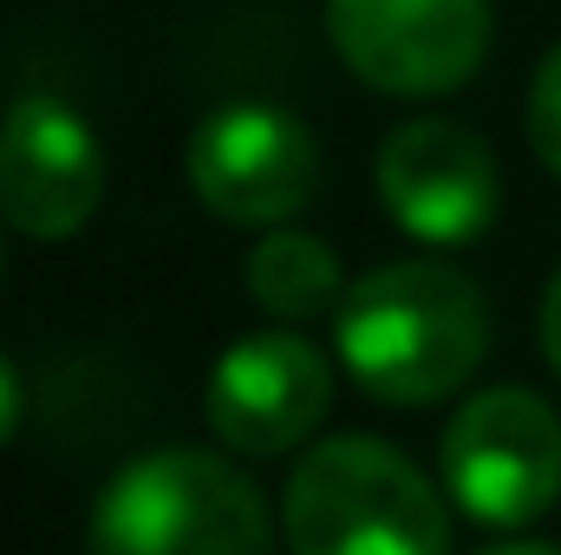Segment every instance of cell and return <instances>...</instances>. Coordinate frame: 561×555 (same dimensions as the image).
I'll list each match as a JSON object with an SVG mask.
<instances>
[{
  "label": "cell",
  "mask_w": 561,
  "mask_h": 555,
  "mask_svg": "<svg viewBox=\"0 0 561 555\" xmlns=\"http://www.w3.org/2000/svg\"><path fill=\"white\" fill-rule=\"evenodd\" d=\"M333 347L379 406H437L477 380L490 353V301L450 262H386L346 287Z\"/></svg>",
  "instance_id": "6da1fadb"
},
{
  "label": "cell",
  "mask_w": 561,
  "mask_h": 555,
  "mask_svg": "<svg viewBox=\"0 0 561 555\" xmlns=\"http://www.w3.org/2000/svg\"><path fill=\"white\" fill-rule=\"evenodd\" d=\"M294 555H450V517L419 464L366 431L327 438L300 457L280 497Z\"/></svg>",
  "instance_id": "7a4b0ae2"
},
{
  "label": "cell",
  "mask_w": 561,
  "mask_h": 555,
  "mask_svg": "<svg viewBox=\"0 0 561 555\" xmlns=\"http://www.w3.org/2000/svg\"><path fill=\"white\" fill-rule=\"evenodd\" d=\"M92 555H275V517L229 457L176 444L99 490Z\"/></svg>",
  "instance_id": "3957f363"
},
{
  "label": "cell",
  "mask_w": 561,
  "mask_h": 555,
  "mask_svg": "<svg viewBox=\"0 0 561 555\" xmlns=\"http://www.w3.org/2000/svg\"><path fill=\"white\" fill-rule=\"evenodd\" d=\"M444 490L490 530H523L561 497V418L523 386L477 393L444 424Z\"/></svg>",
  "instance_id": "277c9868"
},
{
  "label": "cell",
  "mask_w": 561,
  "mask_h": 555,
  "mask_svg": "<svg viewBox=\"0 0 561 555\" xmlns=\"http://www.w3.org/2000/svg\"><path fill=\"white\" fill-rule=\"evenodd\" d=\"M190 190L222 223L280 229L320 190V144L280 105H262V99L222 105L190 138Z\"/></svg>",
  "instance_id": "5b68a950"
},
{
  "label": "cell",
  "mask_w": 561,
  "mask_h": 555,
  "mask_svg": "<svg viewBox=\"0 0 561 555\" xmlns=\"http://www.w3.org/2000/svg\"><path fill=\"white\" fill-rule=\"evenodd\" d=\"M490 0H327L340 59L392 99L457 92L490 53Z\"/></svg>",
  "instance_id": "8992f818"
},
{
  "label": "cell",
  "mask_w": 561,
  "mask_h": 555,
  "mask_svg": "<svg viewBox=\"0 0 561 555\" xmlns=\"http://www.w3.org/2000/svg\"><path fill=\"white\" fill-rule=\"evenodd\" d=\"M105 203V150L92 125L46 92L0 118V216L33 242L79 236Z\"/></svg>",
  "instance_id": "52a82bcc"
},
{
  "label": "cell",
  "mask_w": 561,
  "mask_h": 555,
  "mask_svg": "<svg viewBox=\"0 0 561 555\" xmlns=\"http://www.w3.org/2000/svg\"><path fill=\"white\" fill-rule=\"evenodd\" d=\"M327 406H333V366H327V353L313 340H300L287 327L236 340L216 360L209 393H203L209 431L242 457L294 451L300 438L320 431Z\"/></svg>",
  "instance_id": "ba28073f"
},
{
  "label": "cell",
  "mask_w": 561,
  "mask_h": 555,
  "mask_svg": "<svg viewBox=\"0 0 561 555\" xmlns=\"http://www.w3.org/2000/svg\"><path fill=\"white\" fill-rule=\"evenodd\" d=\"M379 203L392 209V223L419 242L457 249L477 242L496 223L503 203V177L496 157L477 132H463L457 118H412L379 144Z\"/></svg>",
  "instance_id": "9c48e42d"
},
{
  "label": "cell",
  "mask_w": 561,
  "mask_h": 555,
  "mask_svg": "<svg viewBox=\"0 0 561 555\" xmlns=\"http://www.w3.org/2000/svg\"><path fill=\"white\" fill-rule=\"evenodd\" d=\"M249 294L262 314L275 320H320V314H340L346 301V281H340V256L320 242V236H300V229H275L255 242L249 256Z\"/></svg>",
  "instance_id": "30bf717a"
},
{
  "label": "cell",
  "mask_w": 561,
  "mask_h": 555,
  "mask_svg": "<svg viewBox=\"0 0 561 555\" xmlns=\"http://www.w3.org/2000/svg\"><path fill=\"white\" fill-rule=\"evenodd\" d=\"M529 144H536V157L561 177V46L542 59L536 86H529Z\"/></svg>",
  "instance_id": "8fae6325"
},
{
  "label": "cell",
  "mask_w": 561,
  "mask_h": 555,
  "mask_svg": "<svg viewBox=\"0 0 561 555\" xmlns=\"http://www.w3.org/2000/svg\"><path fill=\"white\" fill-rule=\"evenodd\" d=\"M20 412H26V393H20V373H13V360L0 353V444L20 431Z\"/></svg>",
  "instance_id": "7c38bea8"
},
{
  "label": "cell",
  "mask_w": 561,
  "mask_h": 555,
  "mask_svg": "<svg viewBox=\"0 0 561 555\" xmlns=\"http://www.w3.org/2000/svg\"><path fill=\"white\" fill-rule=\"evenodd\" d=\"M542 353H549V366L561 380V269L549 275V294H542Z\"/></svg>",
  "instance_id": "4fadbf2b"
},
{
  "label": "cell",
  "mask_w": 561,
  "mask_h": 555,
  "mask_svg": "<svg viewBox=\"0 0 561 555\" xmlns=\"http://www.w3.org/2000/svg\"><path fill=\"white\" fill-rule=\"evenodd\" d=\"M483 555H561L556 543H496V550H483Z\"/></svg>",
  "instance_id": "5bb4252c"
},
{
  "label": "cell",
  "mask_w": 561,
  "mask_h": 555,
  "mask_svg": "<svg viewBox=\"0 0 561 555\" xmlns=\"http://www.w3.org/2000/svg\"><path fill=\"white\" fill-rule=\"evenodd\" d=\"M0 223H7V216H0Z\"/></svg>",
  "instance_id": "9a60e30c"
}]
</instances>
